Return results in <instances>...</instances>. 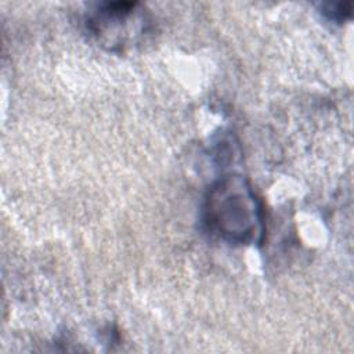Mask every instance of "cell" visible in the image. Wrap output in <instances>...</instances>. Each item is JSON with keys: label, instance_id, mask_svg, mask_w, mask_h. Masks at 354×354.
<instances>
[{"label": "cell", "instance_id": "cell-1", "mask_svg": "<svg viewBox=\"0 0 354 354\" xmlns=\"http://www.w3.org/2000/svg\"><path fill=\"white\" fill-rule=\"evenodd\" d=\"M203 224L209 232L232 245L261 242L263 207L252 185L239 174L214 181L203 201Z\"/></svg>", "mask_w": 354, "mask_h": 354}, {"label": "cell", "instance_id": "cell-3", "mask_svg": "<svg viewBox=\"0 0 354 354\" xmlns=\"http://www.w3.org/2000/svg\"><path fill=\"white\" fill-rule=\"evenodd\" d=\"M353 4L348 3H328L322 6V12L332 21L344 22L351 17Z\"/></svg>", "mask_w": 354, "mask_h": 354}, {"label": "cell", "instance_id": "cell-2", "mask_svg": "<svg viewBox=\"0 0 354 354\" xmlns=\"http://www.w3.org/2000/svg\"><path fill=\"white\" fill-rule=\"evenodd\" d=\"M140 4L133 1H106L95 6L86 24L95 39L109 50L124 48L144 32L145 18Z\"/></svg>", "mask_w": 354, "mask_h": 354}]
</instances>
